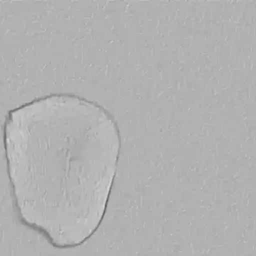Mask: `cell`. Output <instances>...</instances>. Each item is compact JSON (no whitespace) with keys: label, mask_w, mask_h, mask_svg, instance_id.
Returning a JSON list of instances; mask_svg holds the SVG:
<instances>
[{"label":"cell","mask_w":256,"mask_h":256,"mask_svg":"<svg viewBox=\"0 0 256 256\" xmlns=\"http://www.w3.org/2000/svg\"><path fill=\"white\" fill-rule=\"evenodd\" d=\"M4 137L20 221L55 248L85 243L104 220L116 174L112 115L78 96H47L10 111Z\"/></svg>","instance_id":"obj_1"}]
</instances>
